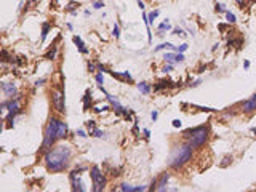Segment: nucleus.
I'll return each mask as SVG.
<instances>
[{
    "instance_id": "nucleus-1",
    "label": "nucleus",
    "mask_w": 256,
    "mask_h": 192,
    "mask_svg": "<svg viewBox=\"0 0 256 192\" xmlns=\"http://www.w3.org/2000/svg\"><path fill=\"white\" fill-rule=\"evenodd\" d=\"M71 155H72V149L69 146H66V144H61V146H56L51 150H47L45 162H47L48 170L54 171V173H59V171L66 170L69 167Z\"/></svg>"
},
{
    "instance_id": "nucleus-2",
    "label": "nucleus",
    "mask_w": 256,
    "mask_h": 192,
    "mask_svg": "<svg viewBox=\"0 0 256 192\" xmlns=\"http://www.w3.org/2000/svg\"><path fill=\"white\" fill-rule=\"evenodd\" d=\"M67 135V125L58 119H50L48 125L45 126L43 133V143H42V150H48L58 139H63Z\"/></svg>"
},
{
    "instance_id": "nucleus-3",
    "label": "nucleus",
    "mask_w": 256,
    "mask_h": 192,
    "mask_svg": "<svg viewBox=\"0 0 256 192\" xmlns=\"http://www.w3.org/2000/svg\"><path fill=\"white\" fill-rule=\"evenodd\" d=\"M184 138L189 141L192 149L203 146L205 141L208 139V126L200 125V126H195V128L186 130V131H184Z\"/></svg>"
},
{
    "instance_id": "nucleus-4",
    "label": "nucleus",
    "mask_w": 256,
    "mask_h": 192,
    "mask_svg": "<svg viewBox=\"0 0 256 192\" xmlns=\"http://www.w3.org/2000/svg\"><path fill=\"white\" fill-rule=\"evenodd\" d=\"M192 159V147H190V144H184V146H181L178 150H176V154L171 157V162H170V165H171L173 168H179L183 167L184 163H187L189 160Z\"/></svg>"
},
{
    "instance_id": "nucleus-5",
    "label": "nucleus",
    "mask_w": 256,
    "mask_h": 192,
    "mask_svg": "<svg viewBox=\"0 0 256 192\" xmlns=\"http://www.w3.org/2000/svg\"><path fill=\"white\" fill-rule=\"evenodd\" d=\"M91 181H93V191L95 192H99L106 187V178L104 174L101 173L99 167L98 165H93L91 167Z\"/></svg>"
},
{
    "instance_id": "nucleus-6",
    "label": "nucleus",
    "mask_w": 256,
    "mask_h": 192,
    "mask_svg": "<svg viewBox=\"0 0 256 192\" xmlns=\"http://www.w3.org/2000/svg\"><path fill=\"white\" fill-rule=\"evenodd\" d=\"M53 107L56 109L59 114L66 111V104H64V91H53Z\"/></svg>"
},
{
    "instance_id": "nucleus-7",
    "label": "nucleus",
    "mask_w": 256,
    "mask_h": 192,
    "mask_svg": "<svg viewBox=\"0 0 256 192\" xmlns=\"http://www.w3.org/2000/svg\"><path fill=\"white\" fill-rule=\"evenodd\" d=\"M69 179H71V184H72V189L74 191H78V192H83L85 187H83V183L80 179V173H77L75 170L71 171L69 173Z\"/></svg>"
},
{
    "instance_id": "nucleus-8",
    "label": "nucleus",
    "mask_w": 256,
    "mask_h": 192,
    "mask_svg": "<svg viewBox=\"0 0 256 192\" xmlns=\"http://www.w3.org/2000/svg\"><path fill=\"white\" fill-rule=\"evenodd\" d=\"M2 91H3V95H5L6 98H10V99H13L16 96V93H18L16 85L13 83V82H3L2 83Z\"/></svg>"
},
{
    "instance_id": "nucleus-9",
    "label": "nucleus",
    "mask_w": 256,
    "mask_h": 192,
    "mask_svg": "<svg viewBox=\"0 0 256 192\" xmlns=\"http://www.w3.org/2000/svg\"><path fill=\"white\" fill-rule=\"evenodd\" d=\"M2 109H6L8 112H21V109H19V98L10 99V101H3Z\"/></svg>"
},
{
    "instance_id": "nucleus-10",
    "label": "nucleus",
    "mask_w": 256,
    "mask_h": 192,
    "mask_svg": "<svg viewBox=\"0 0 256 192\" xmlns=\"http://www.w3.org/2000/svg\"><path fill=\"white\" fill-rule=\"evenodd\" d=\"M242 109H243V112H253L256 111V95H253L248 101L243 102V106H242Z\"/></svg>"
},
{
    "instance_id": "nucleus-11",
    "label": "nucleus",
    "mask_w": 256,
    "mask_h": 192,
    "mask_svg": "<svg viewBox=\"0 0 256 192\" xmlns=\"http://www.w3.org/2000/svg\"><path fill=\"white\" fill-rule=\"evenodd\" d=\"M168 179H170V173H163L162 176H160L159 183H157L155 191H165V189H166V183H168Z\"/></svg>"
},
{
    "instance_id": "nucleus-12",
    "label": "nucleus",
    "mask_w": 256,
    "mask_h": 192,
    "mask_svg": "<svg viewBox=\"0 0 256 192\" xmlns=\"http://www.w3.org/2000/svg\"><path fill=\"white\" fill-rule=\"evenodd\" d=\"M72 40H74V43H75V45H77L78 51H80L82 54H87V53H88V48L85 47L83 40H82V39H80V37H78V35H74V37H72Z\"/></svg>"
},
{
    "instance_id": "nucleus-13",
    "label": "nucleus",
    "mask_w": 256,
    "mask_h": 192,
    "mask_svg": "<svg viewBox=\"0 0 256 192\" xmlns=\"http://www.w3.org/2000/svg\"><path fill=\"white\" fill-rule=\"evenodd\" d=\"M138 90L141 91L142 95H149V93H151V87H149L146 82H139V83H138Z\"/></svg>"
},
{
    "instance_id": "nucleus-14",
    "label": "nucleus",
    "mask_w": 256,
    "mask_h": 192,
    "mask_svg": "<svg viewBox=\"0 0 256 192\" xmlns=\"http://www.w3.org/2000/svg\"><path fill=\"white\" fill-rule=\"evenodd\" d=\"M171 83H173L171 80H162V82H159V85H154V90H155V91H159V90H162V88L171 87Z\"/></svg>"
},
{
    "instance_id": "nucleus-15",
    "label": "nucleus",
    "mask_w": 256,
    "mask_h": 192,
    "mask_svg": "<svg viewBox=\"0 0 256 192\" xmlns=\"http://www.w3.org/2000/svg\"><path fill=\"white\" fill-rule=\"evenodd\" d=\"M90 102H91V91L87 90V93H85V96H83V109L85 111L90 107Z\"/></svg>"
},
{
    "instance_id": "nucleus-16",
    "label": "nucleus",
    "mask_w": 256,
    "mask_h": 192,
    "mask_svg": "<svg viewBox=\"0 0 256 192\" xmlns=\"http://www.w3.org/2000/svg\"><path fill=\"white\" fill-rule=\"evenodd\" d=\"M85 126H87V130H88V135H93L95 130H96V123H95V120H88V122H85Z\"/></svg>"
},
{
    "instance_id": "nucleus-17",
    "label": "nucleus",
    "mask_w": 256,
    "mask_h": 192,
    "mask_svg": "<svg viewBox=\"0 0 256 192\" xmlns=\"http://www.w3.org/2000/svg\"><path fill=\"white\" fill-rule=\"evenodd\" d=\"M48 32H50V24H48V23H43V24H42V42H45V39H47V35H48Z\"/></svg>"
},
{
    "instance_id": "nucleus-18",
    "label": "nucleus",
    "mask_w": 256,
    "mask_h": 192,
    "mask_svg": "<svg viewBox=\"0 0 256 192\" xmlns=\"http://www.w3.org/2000/svg\"><path fill=\"white\" fill-rule=\"evenodd\" d=\"M75 6H78V3H75V2H71V3H67L66 10H69V11L72 13L74 16H77V10H75Z\"/></svg>"
},
{
    "instance_id": "nucleus-19",
    "label": "nucleus",
    "mask_w": 256,
    "mask_h": 192,
    "mask_svg": "<svg viewBox=\"0 0 256 192\" xmlns=\"http://www.w3.org/2000/svg\"><path fill=\"white\" fill-rule=\"evenodd\" d=\"M159 30H160V32H165V30H171V24H170L168 21L159 24Z\"/></svg>"
},
{
    "instance_id": "nucleus-20",
    "label": "nucleus",
    "mask_w": 256,
    "mask_h": 192,
    "mask_svg": "<svg viewBox=\"0 0 256 192\" xmlns=\"http://www.w3.org/2000/svg\"><path fill=\"white\" fill-rule=\"evenodd\" d=\"M56 50H58L56 45H53V48H51V50L48 51V53L45 54V58H47V59H54V56H56Z\"/></svg>"
},
{
    "instance_id": "nucleus-21",
    "label": "nucleus",
    "mask_w": 256,
    "mask_h": 192,
    "mask_svg": "<svg viewBox=\"0 0 256 192\" xmlns=\"http://www.w3.org/2000/svg\"><path fill=\"white\" fill-rule=\"evenodd\" d=\"M159 16V10H155V11H152V13H149L147 15V21H149V24H154V19Z\"/></svg>"
},
{
    "instance_id": "nucleus-22",
    "label": "nucleus",
    "mask_w": 256,
    "mask_h": 192,
    "mask_svg": "<svg viewBox=\"0 0 256 192\" xmlns=\"http://www.w3.org/2000/svg\"><path fill=\"white\" fill-rule=\"evenodd\" d=\"M112 35H114L115 39L120 37V27H118V24H114V27H112Z\"/></svg>"
},
{
    "instance_id": "nucleus-23",
    "label": "nucleus",
    "mask_w": 256,
    "mask_h": 192,
    "mask_svg": "<svg viewBox=\"0 0 256 192\" xmlns=\"http://www.w3.org/2000/svg\"><path fill=\"white\" fill-rule=\"evenodd\" d=\"M231 162H232V157H231V155H226V157L223 159V162L219 163V167H227Z\"/></svg>"
},
{
    "instance_id": "nucleus-24",
    "label": "nucleus",
    "mask_w": 256,
    "mask_h": 192,
    "mask_svg": "<svg viewBox=\"0 0 256 192\" xmlns=\"http://www.w3.org/2000/svg\"><path fill=\"white\" fill-rule=\"evenodd\" d=\"M226 19H227V23H235L237 19H235V16H234V13H231V11H226Z\"/></svg>"
},
{
    "instance_id": "nucleus-25",
    "label": "nucleus",
    "mask_w": 256,
    "mask_h": 192,
    "mask_svg": "<svg viewBox=\"0 0 256 192\" xmlns=\"http://www.w3.org/2000/svg\"><path fill=\"white\" fill-rule=\"evenodd\" d=\"M163 58H165V61H166V63H175V54H173V53H165V56H163Z\"/></svg>"
},
{
    "instance_id": "nucleus-26",
    "label": "nucleus",
    "mask_w": 256,
    "mask_h": 192,
    "mask_svg": "<svg viewBox=\"0 0 256 192\" xmlns=\"http://www.w3.org/2000/svg\"><path fill=\"white\" fill-rule=\"evenodd\" d=\"M2 61L3 63H6V61H13L11 58H10V54H8V51L6 50H2Z\"/></svg>"
},
{
    "instance_id": "nucleus-27",
    "label": "nucleus",
    "mask_w": 256,
    "mask_h": 192,
    "mask_svg": "<svg viewBox=\"0 0 256 192\" xmlns=\"http://www.w3.org/2000/svg\"><path fill=\"white\" fill-rule=\"evenodd\" d=\"M120 191H128V192H135V187L130 186V184H122L120 186Z\"/></svg>"
},
{
    "instance_id": "nucleus-28",
    "label": "nucleus",
    "mask_w": 256,
    "mask_h": 192,
    "mask_svg": "<svg viewBox=\"0 0 256 192\" xmlns=\"http://www.w3.org/2000/svg\"><path fill=\"white\" fill-rule=\"evenodd\" d=\"M184 61V54L183 53H176L175 54V63H183Z\"/></svg>"
},
{
    "instance_id": "nucleus-29",
    "label": "nucleus",
    "mask_w": 256,
    "mask_h": 192,
    "mask_svg": "<svg viewBox=\"0 0 256 192\" xmlns=\"http://www.w3.org/2000/svg\"><path fill=\"white\" fill-rule=\"evenodd\" d=\"M93 6H95L96 10H101L102 6H104V2H102V0H96V2L93 3Z\"/></svg>"
},
{
    "instance_id": "nucleus-30",
    "label": "nucleus",
    "mask_w": 256,
    "mask_h": 192,
    "mask_svg": "<svg viewBox=\"0 0 256 192\" xmlns=\"http://www.w3.org/2000/svg\"><path fill=\"white\" fill-rule=\"evenodd\" d=\"M171 34H175V35H181V37H184V30H183V29H179V27L173 29V32H171Z\"/></svg>"
},
{
    "instance_id": "nucleus-31",
    "label": "nucleus",
    "mask_w": 256,
    "mask_h": 192,
    "mask_svg": "<svg viewBox=\"0 0 256 192\" xmlns=\"http://www.w3.org/2000/svg\"><path fill=\"white\" fill-rule=\"evenodd\" d=\"M96 82H98V85H102V83H104V78H102V72L96 74Z\"/></svg>"
},
{
    "instance_id": "nucleus-32",
    "label": "nucleus",
    "mask_w": 256,
    "mask_h": 192,
    "mask_svg": "<svg viewBox=\"0 0 256 192\" xmlns=\"http://www.w3.org/2000/svg\"><path fill=\"white\" fill-rule=\"evenodd\" d=\"M93 136H96V138H102L104 136V131H101V130H95V133H93Z\"/></svg>"
},
{
    "instance_id": "nucleus-33",
    "label": "nucleus",
    "mask_w": 256,
    "mask_h": 192,
    "mask_svg": "<svg viewBox=\"0 0 256 192\" xmlns=\"http://www.w3.org/2000/svg\"><path fill=\"white\" fill-rule=\"evenodd\" d=\"M224 5H221V3H216V11L218 13H226V10L223 8Z\"/></svg>"
},
{
    "instance_id": "nucleus-34",
    "label": "nucleus",
    "mask_w": 256,
    "mask_h": 192,
    "mask_svg": "<svg viewBox=\"0 0 256 192\" xmlns=\"http://www.w3.org/2000/svg\"><path fill=\"white\" fill-rule=\"evenodd\" d=\"M77 135L80 136V138H87V133H85V130H77Z\"/></svg>"
},
{
    "instance_id": "nucleus-35",
    "label": "nucleus",
    "mask_w": 256,
    "mask_h": 192,
    "mask_svg": "<svg viewBox=\"0 0 256 192\" xmlns=\"http://www.w3.org/2000/svg\"><path fill=\"white\" fill-rule=\"evenodd\" d=\"M171 71H173V64H171V63H170L168 66L163 67V72H171Z\"/></svg>"
},
{
    "instance_id": "nucleus-36",
    "label": "nucleus",
    "mask_w": 256,
    "mask_h": 192,
    "mask_svg": "<svg viewBox=\"0 0 256 192\" xmlns=\"http://www.w3.org/2000/svg\"><path fill=\"white\" fill-rule=\"evenodd\" d=\"M171 125L175 126V128H179V126H181V120H178V119H176V120H173V123H171Z\"/></svg>"
},
{
    "instance_id": "nucleus-37",
    "label": "nucleus",
    "mask_w": 256,
    "mask_h": 192,
    "mask_svg": "<svg viewBox=\"0 0 256 192\" xmlns=\"http://www.w3.org/2000/svg\"><path fill=\"white\" fill-rule=\"evenodd\" d=\"M98 71L99 72H111V71L106 69V66H102V64H98Z\"/></svg>"
},
{
    "instance_id": "nucleus-38",
    "label": "nucleus",
    "mask_w": 256,
    "mask_h": 192,
    "mask_svg": "<svg viewBox=\"0 0 256 192\" xmlns=\"http://www.w3.org/2000/svg\"><path fill=\"white\" fill-rule=\"evenodd\" d=\"M187 50V45H186V43H184V45H181L179 48H178V53H184V51H186Z\"/></svg>"
},
{
    "instance_id": "nucleus-39",
    "label": "nucleus",
    "mask_w": 256,
    "mask_h": 192,
    "mask_svg": "<svg viewBox=\"0 0 256 192\" xmlns=\"http://www.w3.org/2000/svg\"><path fill=\"white\" fill-rule=\"evenodd\" d=\"M146 189H147L146 186H136L135 187V192H141V191H146Z\"/></svg>"
},
{
    "instance_id": "nucleus-40",
    "label": "nucleus",
    "mask_w": 256,
    "mask_h": 192,
    "mask_svg": "<svg viewBox=\"0 0 256 192\" xmlns=\"http://www.w3.org/2000/svg\"><path fill=\"white\" fill-rule=\"evenodd\" d=\"M157 117H159V112H157V111H154L152 114H151V119L154 120V122H155V120H157Z\"/></svg>"
},
{
    "instance_id": "nucleus-41",
    "label": "nucleus",
    "mask_w": 256,
    "mask_h": 192,
    "mask_svg": "<svg viewBox=\"0 0 256 192\" xmlns=\"http://www.w3.org/2000/svg\"><path fill=\"white\" fill-rule=\"evenodd\" d=\"M138 6H139L141 10H144V8H146V5H144V2H142V0H138Z\"/></svg>"
},
{
    "instance_id": "nucleus-42",
    "label": "nucleus",
    "mask_w": 256,
    "mask_h": 192,
    "mask_svg": "<svg viewBox=\"0 0 256 192\" xmlns=\"http://www.w3.org/2000/svg\"><path fill=\"white\" fill-rule=\"evenodd\" d=\"M88 71H90V72H95V64L88 63Z\"/></svg>"
},
{
    "instance_id": "nucleus-43",
    "label": "nucleus",
    "mask_w": 256,
    "mask_h": 192,
    "mask_svg": "<svg viewBox=\"0 0 256 192\" xmlns=\"http://www.w3.org/2000/svg\"><path fill=\"white\" fill-rule=\"evenodd\" d=\"M43 82H45V78H40V80L35 82V85H37V87H39V85H43Z\"/></svg>"
},
{
    "instance_id": "nucleus-44",
    "label": "nucleus",
    "mask_w": 256,
    "mask_h": 192,
    "mask_svg": "<svg viewBox=\"0 0 256 192\" xmlns=\"http://www.w3.org/2000/svg\"><path fill=\"white\" fill-rule=\"evenodd\" d=\"M243 66H245V69H248V67H250V61H245Z\"/></svg>"
},
{
    "instance_id": "nucleus-45",
    "label": "nucleus",
    "mask_w": 256,
    "mask_h": 192,
    "mask_svg": "<svg viewBox=\"0 0 256 192\" xmlns=\"http://www.w3.org/2000/svg\"><path fill=\"white\" fill-rule=\"evenodd\" d=\"M144 135H146V138H149V135H151V133H149V130H147V128H144Z\"/></svg>"
},
{
    "instance_id": "nucleus-46",
    "label": "nucleus",
    "mask_w": 256,
    "mask_h": 192,
    "mask_svg": "<svg viewBox=\"0 0 256 192\" xmlns=\"http://www.w3.org/2000/svg\"><path fill=\"white\" fill-rule=\"evenodd\" d=\"M251 133H255V136H256V128H255V126L251 128Z\"/></svg>"
},
{
    "instance_id": "nucleus-47",
    "label": "nucleus",
    "mask_w": 256,
    "mask_h": 192,
    "mask_svg": "<svg viewBox=\"0 0 256 192\" xmlns=\"http://www.w3.org/2000/svg\"><path fill=\"white\" fill-rule=\"evenodd\" d=\"M251 2H256V0H251Z\"/></svg>"
}]
</instances>
